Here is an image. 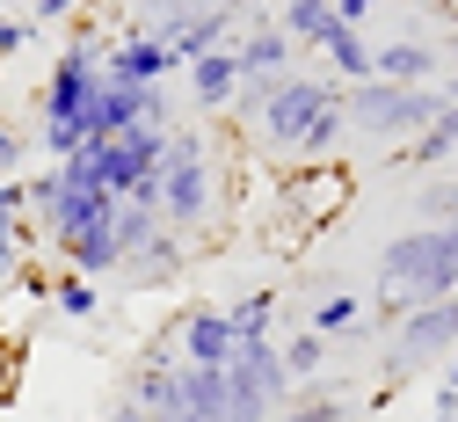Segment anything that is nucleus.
<instances>
[{
	"instance_id": "1",
	"label": "nucleus",
	"mask_w": 458,
	"mask_h": 422,
	"mask_svg": "<svg viewBox=\"0 0 458 422\" xmlns=\"http://www.w3.org/2000/svg\"><path fill=\"white\" fill-rule=\"evenodd\" d=\"M378 291H400L408 306H437L458 291V240L444 226H408L378 248Z\"/></svg>"
},
{
	"instance_id": "2",
	"label": "nucleus",
	"mask_w": 458,
	"mask_h": 422,
	"mask_svg": "<svg viewBox=\"0 0 458 422\" xmlns=\"http://www.w3.org/2000/svg\"><path fill=\"white\" fill-rule=\"evenodd\" d=\"M218 211V183H211V153H204V132H167V153H160V226L190 240L204 233Z\"/></svg>"
},
{
	"instance_id": "3",
	"label": "nucleus",
	"mask_w": 458,
	"mask_h": 422,
	"mask_svg": "<svg viewBox=\"0 0 458 422\" xmlns=\"http://www.w3.org/2000/svg\"><path fill=\"white\" fill-rule=\"evenodd\" d=\"M342 116H350V132H364V139H378V146H415L437 116H444V95H437V88L364 81V88H342Z\"/></svg>"
},
{
	"instance_id": "4",
	"label": "nucleus",
	"mask_w": 458,
	"mask_h": 422,
	"mask_svg": "<svg viewBox=\"0 0 458 422\" xmlns=\"http://www.w3.org/2000/svg\"><path fill=\"white\" fill-rule=\"evenodd\" d=\"M95 88H102V37L81 30V37L59 44V58H51V73H44V88H37V125H66V132H81V116H88ZM81 139H88V132H81Z\"/></svg>"
},
{
	"instance_id": "5",
	"label": "nucleus",
	"mask_w": 458,
	"mask_h": 422,
	"mask_svg": "<svg viewBox=\"0 0 458 422\" xmlns=\"http://www.w3.org/2000/svg\"><path fill=\"white\" fill-rule=\"evenodd\" d=\"M284 400H292V379H284L276 335L269 342H241L233 365H225V422H276Z\"/></svg>"
},
{
	"instance_id": "6",
	"label": "nucleus",
	"mask_w": 458,
	"mask_h": 422,
	"mask_svg": "<svg viewBox=\"0 0 458 422\" xmlns=\"http://www.w3.org/2000/svg\"><path fill=\"white\" fill-rule=\"evenodd\" d=\"M342 102V88L327 81V73H284L276 88H269V109H262V139L269 146H284V153H299V139L320 125V116Z\"/></svg>"
},
{
	"instance_id": "7",
	"label": "nucleus",
	"mask_w": 458,
	"mask_h": 422,
	"mask_svg": "<svg viewBox=\"0 0 458 422\" xmlns=\"http://www.w3.org/2000/svg\"><path fill=\"white\" fill-rule=\"evenodd\" d=\"M458 349V298H437V306H408V321L393 328V349H386V372L408 379V372H444V357Z\"/></svg>"
},
{
	"instance_id": "8",
	"label": "nucleus",
	"mask_w": 458,
	"mask_h": 422,
	"mask_svg": "<svg viewBox=\"0 0 458 422\" xmlns=\"http://www.w3.org/2000/svg\"><path fill=\"white\" fill-rule=\"evenodd\" d=\"M131 125H160V132H175V125H167V95H160V88H124V81H102V88H95V102H88V116H81L88 146L124 139Z\"/></svg>"
},
{
	"instance_id": "9",
	"label": "nucleus",
	"mask_w": 458,
	"mask_h": 422,
	"mask_svg": "<svg viewBox=\"0 0 458 422\" xmlns=\"http://www.w3.org/2000/svg\"><path fill=\"white\" fill-rule=\"evenodd\" d=\"M124 408H139L146 422H190V408H182V357L146 349L131 365V379H124Z\"/></svg>"
},
{
	"instance_id": "10",
	"label": "nucleus",
	"mask_w": 458,
	"mask_h": 422,
	"mask_svg": "<svg viewBox=\"0 0 458 422\" xmlns=\"http://www.w3.org/2000/svg\"><path fill=\"white\" fill-rule=\"evenodd\" d=\"M167 51H175V66H197L204 51H233V15L218 8V0H197V8H182V15H167L160 30H153Z\"/></svg>"
},
{
	"instance_id": "11",
	"label": "nucleus",
	"mask_w": 458,
	"mask_h": 422,
	"mask_svg": "<svg viewBox=\"0 0 458 422\" xmlns=\"http://www.w3.org/2000/svg\"><path fill=\"white\" fill-rule=\"evenodd\" d=\"M167 73H175V51H167L146 22L102 44V81H124V88H160Z\"/></svg>"
},
{
	"instance_id": "12",
	"label": "nucleus",
	"mask_w": 458,
	"mask_h": 422,
	"mask_svg": "<svg viewBox=\"0 0 458 422\" xmlns=\"http://www.w3.org/2000/svg\"><path fill=\"white\" fill-rule=\"evenodd\" d=\"M292 58H299V44L269 22V8L233 37V66H241V81H284V73H299Z\"/></svg>"
},
{
	"instance_id": "13",
	"label": "nucleus",
	"mask_w": 458,
	"mask_h": 422,
	"mask_svg": "<svg viewBox=\"0 0 458 422\" xmlns=\"http://www.w3.org/2000/svg\"><path fill=\"white\" fill-rule=\"evenodd\" d=\"M233 321H225V306H190L182 321H175V357L182 365H233Z\"/></svg>"
},
{
	"instance_id": "14",
	"label": "nucleus",
	"mask_w": 458,
	"mask_h": 422,
	"mask_svg": "<svg viewBox=\"0 0 458 422\" xmlns=\"http://www.w3.org/2000/svg\"><path fill=\"white\" fill-rule=\"evenodd\" d=\"M378 81H393V88H437L444 81V44L437 37H378Z\"/></svg>"
},
{
	"instance_id": "15",
	"label": "nucleus",
	"mask_w": 458,
	"mask_h": 422,
	"mask_svg": "<svg viewBox=\"0 0 458 422\" xmlns=\"http://www.w3.org/2000/svg\"><path fill=\"white\" fill-rule=\"evenodd\" d=\"M124 277H131L139 291H175V284L190 277V240H175V233L160 226V233L146 240V248L124 263Z\"/></svg>"
},
{
	"instance_id": "16",
	"label": "nucleus",
	"mask_w": 458,
	"mask_h": 422,
	"mask_svg": "<svg viewBox=\"0 0 458 422\" xmlns=\"http://www.w3.org/2000/svg\"><path fill=\"white\" fill-rule=\"evenodd\" d=\"M109 219H117V197H109V190H59L44 233H51V248H66V240L95 233V226H109Z\"/></svg>"
},
{
	"instance_id": "17",
	"label": "nucleus",
	"mask_w": 458,
	"mask_h": 422,
	"mask_svg": "<svg viewBox=\"0 0 458 422\" xmlns=\"http://www.w3.org/2000/svg\"><path fill=\"white\" fill-rule=\"evenodd\" d=\"M276 30L292 37L299 51H327V37H342L350 22H342L327 0H276Z\"/></svg>"
},
{
	"instance_id": "18",
	"label": "nucleus",
	"mask_w": 458,
	"mask_h": 422,
	"mask_svg": "<svg viewBox=\"0 0 458 422\" xmlns=\"http://www.w3.org/2000/svg\"><path fill=\"white\" fill-rule=\"evenodd\" d=\"M241 95V66H233V51H204L197 66H190V102L211 116V109H233Z\"/></svg>"
},
{
	"instance_id": "19",
	"label": "nucleus",
	"mask_w": 458,
	"mask_h": 422,
	"mask_svg": "<svg viewBox=\"0 0 458 422\" xmlns=\"http://www.w3.org/2000/svg\"><path fill=\"white\" fill-rule=\"evenodd\" d=\"M350 415H357V400L342 393V379H320V386H299L292 400H284L276 422H350Z\"/></svg>"
},
{
	"instance_id": "20",
	"label": "nucleus",
	"mask_w": 458,
	"mask_h": 422,
	"mask_svg": "<svg viewBox=\"0 0 458 422\" xmlns=\"http://www.w3.org/2000/svg\"><path fill=\"white\" fill-rule=\"evenodd\" d=\"M276 357H284V379H292V393L327 379V335H313V328H292V335L276 342Z\"/></svg>"
},
{
	"instance_id": "21",
	"label": "nucleus",
	"mask_w": 458,
	"mask_h": 422,
	"mask_svg": "<svg viewBox=\"0 0 458 422\" xmlns=\"http://www.w3.org/2000/svg\"><path fill=\"white\" fill-rule=\"evenodd\" d=\"M393 160H400V168H458V109H444L437 125H429L415 146H400Z\"/></svg>"
},
{
	"instance_id": "22",
	"label": "nucleus",
	"mask_w": 458,
	"mask_h": 422,
	"mask_svg": "<svg viewBox=\"0 0 458 422\" xmlns=\"http://www.w3.org/2000/svg\"><path fill=\"white\" fill-rule=\"evenodd\" d=\"M182 408H190V422H225V372L182 365Z\"/></svg>"
},
{
	"instance_id": "23",
	"label": "nucleus",
	"mask_w": 458,
	"mask_h": 422,
	"mask_svg": "<svg viewBox=\"0 0 458 422\" xmlns=\"http://www.w3.org/2000/svg\"><path fill=\"white\" fill-rule=\"evenodd\" d=\"M225 321H233V342H269V328H276V291H269V284L241 291L233 306H225Z\"/></svg>"
},
{
	"instance_id": "24",
	"label": "nucleus",
	"mask_w": 458,
	"mask_h": 422,
	"mask_svg": "<svg viewBox=\"0 0 458 422\" xmlns=\"http://www.w3.org/2000/svg\"><path fill=\"white\" fill-rule=\"evenodd\" d=\"M415 226H458V168H444V175H429L422 183V197H415Z\"/></svg>"
},
{
	"instance_id": "25",
	"label": "nucleus",
	"mask_w": 458,
	"mask_h": 422,
	"mask_svg": "<svg viewBox=\"0 0 458 422\" xmlns=\"http://www.w3.org/2000/svg\"><path fill=\"white\" fill-rule=\"evenodd\" d=\"M306 328L327 335V342H335V335H364V306H357L350 291H335V298H320V306L306 314Z\"/></svg>"
},
{
	"instance_id": "26",
	"label": "nucleus",
	"mask_w": 458,
	"mask_h": 422,
	"mask_svg": "<svg viewBox=\"0 0 458 422\" xmlns=\"http://www.w3.org/2000/svg\"><path fill=\"white\" fill-rule=\"evenodd\" d=\"M51 306H59V321H95L102 314V284H88V277H59V284H51Z\"/></svg>"
},
{
	"instance_id": "27",
	"label": "nucleus",
	"mask_w": 458,
	"mask_h": 422,
	"mask_svg": "<svg viewBox=\"0 0 458 422\" xmlns=\"http://www.w3.org/2000/svg\"><path fill=\"white\" fill-rule=\"evenodd\" d=\"M109 233H117V255L131 263L146 240L160 233V211H146V204H117V219H109Z\"/></svg>"
},
{
	"instance_id": "28",
	"label": "nucleus",
	"mask_w": 458,
	"mask_h": 422,
	"mask_svg": "<svg viewBox=\"0 0 458 422\" xmlns=\"http://www.w3.org/2000/svg\"><path fill=\"white\" fill-rule=\"evenodd\" d=\"M342 132H350V116H342V102H335V109L320 116V125H313V132L299 139V153H306V160H327V153L342 146Z\"/></svg>"
},
{
	"instance_id": "29",
	"label": "nucleus",
	"mask_w": 458,
	"mask_h": 422,
	"mask_svg": "<svg viewBox=\"0 0 458 422\" xmlns=\"http://www.w3.org/2000/svg\"><path fill=\"white\" fill-rule=\"evenodd\" d=\"M30 37H37V22H30V15H0V58H15Z\"/></svg>"
},
{
	"instance_id": "30",
	"label": "nucleus",
	"mask_w": 458,
	"mask_h": 422,
	"mask_svg": "<svg viewBox=\"0 0 458 422\" xmlns=\"http://www.w3.org/2000/svg\"><path fill=\"white\" fill-rule=\"evenodd\" d=\"M327 8H335L342 22H350V30H364V22H371V15L386 8V0H327Z\"/></svg>"
},
{
	"instance_id": "31",
	"label": "nucleus",
	"mask_w": 458,
	"mask_h": 422,
	"mask_svg": "<svg viewBox=\"0 0 458 422\" xmlns=\"http://www.w3.org/2000/svg\"><path fill=\"white\" fill-rule=\"evenodd\" d=\"M15 168H22V132H8V125H0V183H8Z\"/></svg>"
},
{
	"instance_id": "32",
	"label": "nucleus",
	"mask_w": 458,
	"mask_h": 422,
	"mask_svg": "<svg viewBox=\"0 0 458 422\" xmlns=\"http://www.w3.org/2000/svg\"><path fill=\"white\" fill-rule=\"evenodd\" d=\"M15 277H22V291H30V298H51V284H59V277H51V270H37V263H22Z\"/></svg>"
},
{
	"instance_id": "33",
	"label": "nucleus",
	"mask_w": 458,
	"mask_h": 422,
	"mask_svg": "<svg viewBox=\"0 0 458 422\" xmlns=\"http://www.w3.org/2000/svg\"><path fill=\"white\" fill-rule=\"evenodd\" d=\"M437 386H458V349L444 357V372H437Z\"/></svg>"
},
{
	"instance_id": "34",
	"label": "nucleus",
	"mask_w": 458,
	"mask_h": 422,
	"mask_svg": "<svg viewBox=\"0 0 458 422\" xmlns=\"http://www.w3.org/2000/svg\"><path fill=\"white\" fill-rule=\"evenodd\" d=\"M109 422H146V415H139V408H124V400H117V408H109Z\"/></svg>"
},
{
	"instance_id": "35",
	"label": "nucleus",
	"mask_w": 458,
	"mask_h": 422,
	"mask_svg": "<svg viewBox=\"0 0 458 422\" xmlns=\"http://www.w3.org/2000/svg\"><path fill=\"white\" fill-rule=\"evenodd\" d=\"M429 8H437V15H451V22H458V0H429Z\"/></svg>"
},
{
	"instance_id": "36",
	"label": "nucleus",
	"mask_w": 458,
	"mask_h": 422,
	"mask_svg": "<svg viewBox=\"0 0 458 422\" xmlns=\"http://www.w3.org/2000/svg\"><path fill=\"white\" fill-rule=\"evenodd\" d=\"M422 8H429V0H422Z\"/></svg>"
},
{
	"instance_id": "37",
	"label": "nucleus",
	"mask_w": 458,
	"mask_h": 422,
	"mask_svg": "<svg viewBox=\"0 0 458 422\" xmlns=\"http://www.w3.org/2000/svg\"><path fill=\"white\" fill-rule=\"evenodd\" d=\"M451 298H458V291H451Z\"/></svg>"
}]
</instances>
